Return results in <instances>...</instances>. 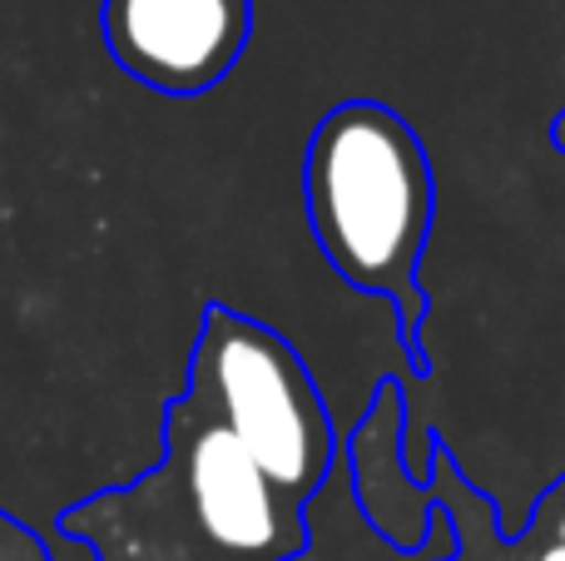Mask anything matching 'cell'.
<instances>
[{"label": "cell", "mask_w": 565, "mask_h": 561, "mask_svg": "<svg viewBox=\"0 0 565 561\" xmlns=\"http://www.w3.org/2000/svg\"><path fill=\"white\" fill-rule=\"evenodd\" d=\"M308 214L338 274L358 288H407L431 219V174L392 109L342 105L308 149Z\"/></svg>", "instance_id": "6da1fadb"}, {"label": "cell", "mask_w": 565, "mask_h": 561, "mask_svg": "<svg viewBox=\"0 0 565 561\" xmlns=\"http://www.w3.org/2000/svg\"><path fill=\"white\" fill-rule=\"evenodd\" d=\"M194 398L268 467L292 497L332 463V423L298 353L238 314H209L194 358Z\"/></svg>", "instance_id": "7a4b0ae2"}, {"label": "cell", "mask_w": 565, "mask_h": 561, "mask_svg": "<svg viewBox=\"0 0 565 561\" xmlns=\"http://www.w3.org/2000/svg\"><path fill=\"white\" fill-rule=\"evenodd\" d=\"M184 493L199 532L224 561H282L298 552V497L268 477V467L218 417L184 443Z\"/></svg>", "instance_id": "3957f363"}, {"label": "cell", "mask_w": 565, "mask_h": 561, "mask_svg": "<svg viewBox=\"0 0 565 561\" xmlns=\"http://www.w3.org/2000/svg\"><path fill=\"white\" fill-rule=\"evenodd\" d=\"M105 40L135 80L199 95L244 50L248 0H105Z\"/></svg>", "instance_id": "277c9868"}, {"label": "cell", "mask_w": 565, "mask_h": 561, "mask_svg": "<svg viewBox=\"0 0 565 561\" xmlns=\"http://www.w3.org/2000/svg\"><path fill=\"white\" fill-rule=\"evenodd\" d=\"M536 561H565V542H556V547H546Z\"/></svg>", "instance_id": "5b68a950"}, {"label": "cell", "mask_w": 565, "mask_h": 561, "mask_svg": "<svg viewBox=\"0 0 565 561\" xmlns=\"http://www.w3.org/2000/svg\"><path fill=\"white\" fill-rule=\"evenodd\" d=\"M561 542H565V517H561Z\"/></svg>", "instance_id": "8992f818"}]
</instances>
